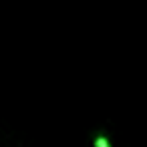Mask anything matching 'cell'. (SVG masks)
<instances>
[{
	"instance_id": "1",
	"label": "cell",
	"mask_w": 147,
	"mask_h": 147,
	"mask_svg": "<svg viewBox=\"0 0 147 147\" xmlns=\"http://www.w3.org/2000/svg\"><path fill=\"white\" fill-rule=\"evenodd\" d=\"M95 147H111V145H109V139H107L105 133L99 131V133L95 135Z\"/></svg>"
}]
</instances>
